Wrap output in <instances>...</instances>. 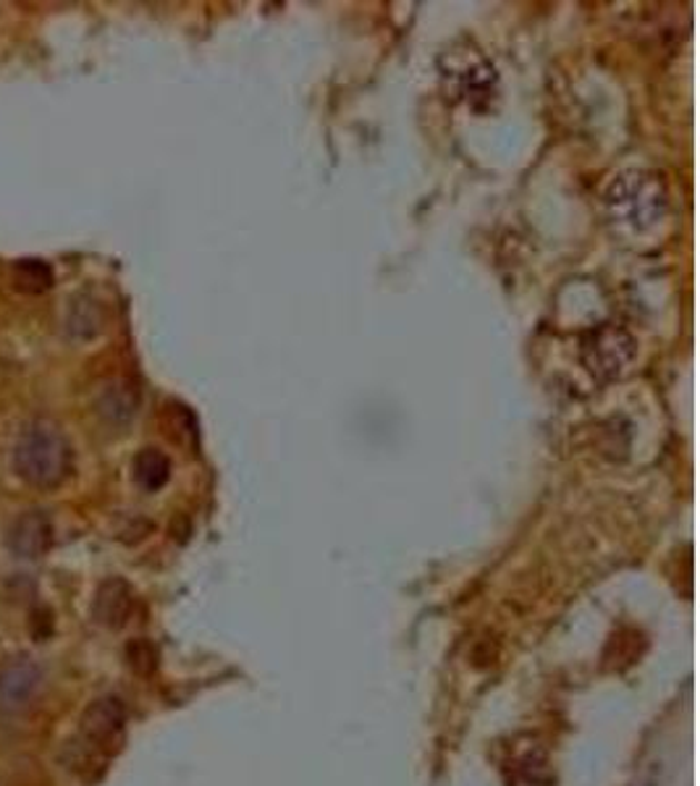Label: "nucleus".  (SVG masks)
<instances>
[{
  "mask_svg": "<svg viewBox=\"0 0 700 786\" xmlns=\"http://www.w3.org/2000/svg\"><path fill=\"white\" fill-rule=\"evenodd\" d=\"M13 469L38 490H56L74 469V448L66 432L50 420L29 422L13 448Z\"/></svg>",
  "mask_w": 700,
  "mask_h": 786,
  "instance_id": "nucleus-1",
  "label": "nucleus"
},
{
  "mask_svg": "<svg viewBox=\"0 0 700 786\" xmlns=\"http://www.w3.org/2000/svg\"><path fill=\"white\" fill-rule=\"evenodd\" d=\"M603 205L617 229L646 233L667 216V189L656 173L627 171L609 183Z\"/></svg>",
  "mask_w": 700,
  "mask_h": 786,
  "instance_id": "nucleus-2",
  "label": "nucleus"
},
{
  "mask_svg": "<svg viewBox=\"0 0 700 786\" xmlns=\"http://www.w3.org/2000/svg\"><path fill=\"white\" fill-rule=\"evenodd\" d=\"M582 365L598 380H614L636 357V339L624 328L598 326L582 336Z\"/></svg>",
  "mask_w": 700,
  "mask_h": 786,
  "instance_id": "nucleus-3",
  "label": "nucleus"
},
{
  "mask_svg": "<svg viewBox=\"0 0 700 786\" xmlns=\"http://www.w3.org/2000/svg\"><path fill=\"white\" fill-rule=\"evenodd\" d=\"M127 729V705L119 697L106 695L87 705L79 722V734L92 750H108V747L119 745L121 734Z\"/></svg>",
  "mask_w": 700,
  "mask_h": 786,
  "instance_id": "nucleus-4",
  "label": "nucleus"
},
{
  "mask_svg": "<svg viewBox=\"0 0 700 786\" xmlns=\"http://www.w3.org/2000/svg\"><path fill=\"white\" fill-rule=\"evenodd\" d=\"M42 687V668L32 658H13L0 668V714L27 710Z\"/></svg>",
  "mask_w": 700,
  "mask_h": 786,
  "instance_id": "nucleus-5",
  "label": "nucleus"
},
{
  "mask_svg": "<svg viewBox=\"0 0 700 786\" xmlns=\"http://www.w3.org/2000/svg\"><path fill=\"white\" fill-rule=\"evenodd\" d=\"M50 546H53V525H50L46 511L34 509L13 519L9 530V548L13 556L34 561V558L46 556Z\"/></svg>",
  "mask_w": 700,
  "mask_h": 786,
  "instance_id": "nucleus-6",
  "label": "nucleus"
},
{
  "mask_svg": "<svg viewBox=\"0 0 700 786\" xmlns=\"http://www.w3.org/2000/svg\"><path fill=\"white\" fill-rule=\"evenodd\" d=\"M131 611H134V593H131V587L123 583V579L119 577L106 579V583L98 587L92 604V616L100 627H108V629L127 627V621L131 619Z\"/></svg>",
  "mask_w": 700,
  "mask_h": 786,
  "instance_id": "nucleus-7",
  "label": "nucleus"
},
{
  "mask_svg": "<svg viewBox=\"0 0 700 786\" xmlns=\"http://www.w3.org/2000/svg\"><path fill=\"white\" fill-rule=\"evenodd\" d=\"M134 480L148 494H158L171 480V459L160 448H142L134 457Z\"/></svg>",
  "mask_w": 700,
  "mask_h": 786,
  "instance_id": "nucleus-8",
  "label": "nucleus"
},
{
  "mask_svg": "<svg viewBox=\"0 0 700 786\" xmlns=\"http://www.w3.org/2000/svg\"><path fill=\"white\" fill-rule=\"evenodd\" d=\"M137 391L129 384H123V380H116L108 388H103V394H100L98 409L100 415L108 417L111 422H129L131 417H134L137 411Z\"/></svg>",
  "mask_w": 700,
  "mask_h": 786,
  "instance_id": "nucleus-9",
  "label": "nucleus"
},
{
  "mask_svg": "<svg viewBox=\"0 0 700 786\" xmlns=\"http://www.w3.org/2000/svg\"><path fill=\"white\" fill-rule=\"evenodd\" d=\"M11 281L21 293H46L56 278L46 260H19L11 270Z\"/></svg>",
  "mask_w": 700,
  "mask_h": 786,
  "instance_id": "nucleus-10",
  "label": "nucleus"
},
{
  "mask_svg": "<svg viewBox=\"0 0 700 786\" xmlns=\"http://www.w3.org/2000/svg\"><path fill=\"white\" fill-rule=\"evenodd\" d=\"M100 322H103V318H100V307L90 302V299H79V302L71 307L69 330L79 336V339H92L100 330Z\"/></svg>",
  "mask_w": 700,
  "mask_h": 786,
  "instance_id": "nucleus-11",
  "label": "nucleus"
},
{
  "mask_svg": "<svg viewBox=\"0 0 700 786\" xmlns=\"http://www.w3.org/2000/svg\"><path fill=\"white\" fill-rule=\"evenodd\" d=\"M127 664L131 666V671H137L140 677H150L158 666V650L150 640H131L127 645Z\"/></svg>",
  "mask_w": 700,
  "mask_h": 786,
  "instance_id": "nucleus-12",
  "label": "nucleus"
}]
</instances>
